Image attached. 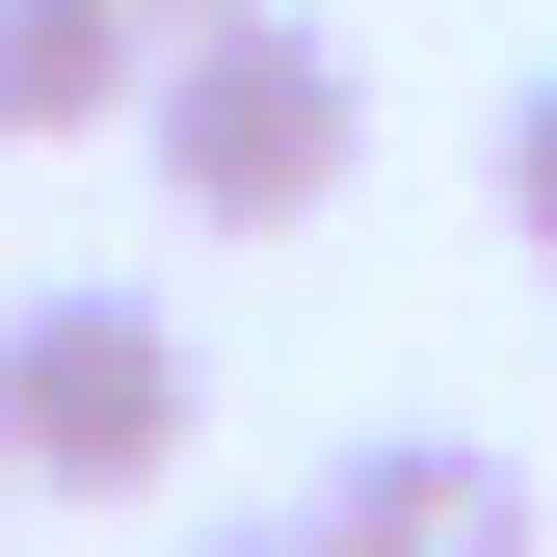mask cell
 Instances as JSON below:
<instances>
[{"mask_svg": "<svg viewBox=\"0 0 557 557\" xmlns=\"http://www.w3.org/2000/svg\"><path fill=\"white\" fill-rule=\"evenodd\" d=\"M160 27H265V0H160Z\"/></svg>", "mask_w": 557, "mask_h": 557, "instance_id": "7", "label": "cell"}, {"mask_svg": "<svg viewBox=\"0 0 557 557\" xmlns=\"http://www.w3.org/2000/svg\"><path fill=\"white\" fill-rule=\"evenodd\" d=\"M133 133H160L186 239H319L345 160H372V81H345V27H293V0H265V27H186Z\"/></svg>", "mask_w": 557, "mask_h": 557, "instance_id": "1", "label": "cell"}, {"mask_svg": "<svg viewBox=\"0 0 557 557\" xmlns=\"http://www.w3.org/2000/svg\"><path fill=\"white\" fill-rule=\"evenodd\" d=\"M505 239H531V265H557V81H531V107H505Z\"/></svg>", "mask_w": 557, "mask_h": 557, "instance_id": "5", "label": "cell"}, {"mask_svg": "<svg viewBox=\"0 0 557 557\" xmlns=\"http://www.w3.org/2000/svg\"><path fill=\"white\" fill-rule=\"evenodd\" d=\"M160 0H0V133H133L160 107Z\"/></svg>", "mask_w": 557, "mask_h": 557, "instance_id": "4", "label": "cell"}, {"mask_svg": "<svg viewBox=\"0 0 557 557\" xmlns=\"http://www.w3.org/2000/svg\"><path fill=\"white\" fill-rule=\"evenodd\" d=\"M0 451H27V505H133L186 451V319L160 293H27L0 319Z\"/></svg>", "mask_w": 557, "mask_h": 557, "instance_id": "2", "label": "cell"}, {"mask_svg": "<svg viewBox=\"0 0 557 557\" xmlns=\"http://www.w3.org/2000/svg\"><path fill=\"white\" fill-rule=\"evenodd\" d=\"M0 505H27V451H0Z\"/></svg>", "mask_w": 557, "mask_h": 557, "instance_id": "8", "label": "cell"}, {"mask_svg": "<svg viewBox=\"0 0 557 557\" xmlns=\"http://www.w3.org/2000/svg\"><path fill=\"white\" fill-rule=\"evenodd\" d=\"M319 531L345 557H531V451H478V425H372L319 478Z\"/></svg>", "mask_w": 557, "mask_h": 557, "instance_id": "3", "label": "cell"}, {"mask_svg": "<svg viewBox=\"0 0 557 557\" xmlns=\"http://www.w3.org/2000/svg\"><path fill=\"white\" fill-rule=\"evenodd\" d=\"M186 557H345V531H186Z\"/></svg>", "mask_w": 557, "mask_h": 557, "instance_id": "6", "label": "cell"}]
</instances>
